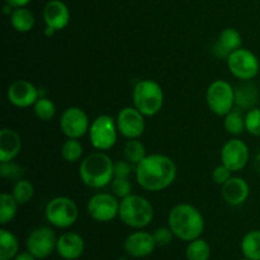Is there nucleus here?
Masks as SVG:
<instances>
[{
	"instance_id": "f257e3e1",
	"label": "nucleus",
	"mask_w": 260,
	"mask_h": 260,
	"mask_svg": "<svg viewBox=\"0 0 260 260\" xmlns=\"http://www.w3.org/2000/svg\"><path fill=\"white\" fill-rule=\"evenodd\" d=\"M177 165L172 157L162 154L147 155L136 165L135 177L140 187L147 192H161L177 178Z\"/></svg>"
},
{
	"instance_id": "f03ea898",
	"label": "nucleus",
	"mask_w": 260,
	"mask_h": 260,
	"mask_svg": "<svg viewBox=\"0 0 260 260\" xmlns=\"http://www.w3.org/2000/svg\"><path fill=\"white\" fill-rule=\"evenodd\" d=\"M168 226L172 229L175 238L189 243L202 236L205 231V218L194 206L179 203L170 210Z\"/></svg>"
},
{
	"instance_id": "7ed1b4c3",
	"label": "nucleus",
	"mask_w": 260,
	"mask_h": 260,
	"mask_svg": "<svg viewBox=\"0 0 260 260\" xmlns=\"http://www.w3.org/2000/svg\"><path fill=\"white\" fill-rule=\"evenodd\" d=\"M80 179L86 187L102 189L114 179V162L104 151H96L83 159L79 167Z\"/></svg>"
},
{
	"instance_id": "20e7f679",
	"label": "nucleus",
	"mask_w": 260,
	"mask_h": 260,
	"mask_svg": "<svg viewBox=\"0 0 260 260\" xmlns=\"http://www.w3.org/2000/svg\"><path fill=\"white\" fill-rule=\"evenodd\" d=\"M118 216L124 225L140 230L152 222L155 211L147 198L139 194H129L119 202Z\"/></svg>"
},
{
	"instance_id": "39448f33",
	"label": "nucleus",
	"mask_w": 260,
	"mask_h": 260,
	"mask_svg": "<svg viewBox=\"0 0 260 260\" xmlns=\"http://www.w3.org/2000/svg\"><path fill=\"white\" fill-rule=\"evenodd\" d=\"M134 107L145 117H154L164 106V91L157 81L151 79L140 80L132 91Z\"/></svg>"
},
{
	"instance_id": "423d86ee",
	"label": "nucleus",
	"mask_w": 260,
	"mask_h": 260,
	"mask_svg": "<svg viewBox=\"0 0 260 260\" xmlns=\"http://www.w3.org/2000/svg\"><path fill=\"white\" fill-rule=\"evenodd\" d=\"M46 220L57 229H69L78 221V205L71 198L55 197L48 201L45 208Z\"/></svg>"
},
{
	"instance_id": "0eeeda50",
	"label": "nucleus",
	"mask_w": 260,
	"mask_h": 260,
	"mask_svg": "<svg viewBox=\"0 0 260 260\" xmlns=\"http://www.w3.org/2000/svg\"><path fill=\"white\" fill-rule=\"evenodd\" d=\"M118 134L116 119L108 114H102L91 122L89 128V140L95 150L108 151L117 144Z\"/></svg>"
},
{
	"instance_id": "6e6552de",
	"label": "nucleus",
	"mask_w": 260,
	"mask_h": 260,
	"mask_svg": "<svg viewBox=\"0 0 260 260\" xmlns=\"http://www.w3.org/2000/svg\"><path fill=\"white\" fill-rule=\"evenodd\" d=\"M208 108L216 116L225 117L229 112L235 108V89L229 81L218 80L212 81L206 93Z\"/></svg>"
},
{
	"instance_id": "1a4fd4ad",
	"label": "nucleus",
	"mask_w": 260,
	"mask_h": 260,
	"mask_svg": "<svg viewBox=\"0 0 260 260\" xmlns=\"http://www.w3.org/2000/svg\"><path fill=\"white\" fill-rule=\"evenodd\" d=\"M228 68L231 75L241 81H250L259 74V58L253 51L248 48H239L228 58Z\"/></svg>"
},
{
	"instance_id": "9d476101",
	"label": "nucleus",
	"mask_w": 260,
	"mask_h": 260,
	"mask_svg": "<svg viewBox=\"0 0 260 260\" xmlns=\"http://www.w3.org/2000/svg\"><path fill=\"white\" fill-rule=\"evenodd\" d=\"M119 202L121 201L112 193H96L89 200L86 211L96 222H109L118 216Z\"/></svg>"
},
{
	"instance_id": "9b49d317",
	"label": "nucleus",
	"mask_w": 260,
	"mask_h": 260,
	"mask_svg": "<svg viewBox=\"0 0 260 260\" xmlns=\"http://www.w3.org/2000/svg\"><path fill=\"white\" fill-rule=\"evenodd\" d=\"M90 124L88 114L80 107H69L60 117V128L68 139H81L89 134Z\"/></svg>"
},
{
	"instance_id": "f8f14e48",
	"label": "nucleus",
	"mask_w": 260,
	"mask_h": 260,
	"mask_svg": "<svg viewBox=\"0 0 260 260\" xmlns=\"http://www.w3.org/2000/svg\"><path fill=\"white\" fill-rule=\"evenodd\" d=\"M57 238L52 229L41 226L30 231L25 241V248L37 259H46L56 250Z\"/></svg>"
},
{
	"instance_id": "ddd939ff",
	"label": "nucleus",
	"mask_w": 260,
	"mask_h": 260,
	"mask_svg": "<svg viewBox=\"0 0 260 260\" xmlns=\"http://www.w3.org/2000/svg\"><path fill=\"white\" fill-rule=\"evenodd\" d=\"M250 152L243 140L231 139L221 149V164L228 167L233 173H239L248 165Z\"/></svg>"
},
{
	"instance_id": "4468645a",
	"label": "nucleus",
	"mask_w": 260,
	"mask_h": 260,
	"mask_svg": "<svg viewBox=\"0 0 260 260\" xmlns=\"http://www.w3.org/2000/svg\"><path fill=\"white\" fill-rule=\"evenodd\" d=\"M118 132L127 140L139 139L145 131V116L135 107H124L116 118Z\"/></svg>"
},
{
	"instance_id": "2eb2a0df",
	"label": "nucleus",
	"mask_w": 260,
	"mask_h": 260,
	"mask_svg": "<svg viewBox=\"0 0 260 260\" xmlns=\"http://www.w3.org/2000/svg\"><path fill=\"white\" fill-rule=\"evenodd\" d=\"M7 98L17 108H29L40 98V89L30 81L20 79L8 88Z\"/></svg>"
},
{
	"instance_id": "dca6fc26",
	"label": "nucleus",
	"mask_w": 260,
	"mask_h": 260,
	"mask_svg": "<svg viewBox=\"0 0 260 260\" xmlns=\"http://www.w3.org/2000/svg\"><path fill=\"white\" fill-rule=\"evenodd\" d=\"M154 235L147 231H135L129 234L123 243V249L127 255L132 258H146L154 253L156 248Z\"/></svg>"
},
{
	"instance_id": "f3484780",
	"label": "nucleus",
	"mask_w": 260,
	"mask_h": 260,
	"mask_svg": "<svg viewBox=\"0 0 260 260\" xmlns=\"http://www.w3.org/2000/svg\"><path fill=\"white\" fill-rule=\"evenodd\" d=\"M71 19L70 9L61 0H48L43 8V22L46 27L55 29L56 32L65 29Z\"/></svg>"
},
{
	"instance_id": "a211bd4d",
	"label": "nucleus",
	"mask_w": 260,
	"mask_h": 260,
	"mask_svg": "<svg viewBox=\"0 0 260 260\" xmlns=\"http://www.w3.org/2000/svg\"><path fill=\"white\" fill-rule=\"evenodd\" d=\"M243 47V37L235 28H225L218 35L212 47V53L218 60L228 58L236 50Z\"/></svg>"
},
{
	"instance_id": "6ab92c4d",
	"label": "nucleus",
	"mask_w": 260,
	"mask_h": 260,
	"mask_svg": "<svg viewBox=\"0 0 260 260\" xmlns=\"http://www.w3.org/2000/svg\"><path fill=\"white\" fill-rule=\"evenodd\" d=\"M84 250H85V241L78 233L68 231L57 238L56 251L62 259H79L84 254Z\"/></svg>"
},
{
	"instance_id": "aec40b11",
	"label": "nucleus",
	"mask_w": 260,
	"mask_h": 260,
	"mask_svg": "<svg viewBox=\"0 0 260 260\" xmlns=\"http://www.w3.org/2000/svg\"><path fill=\"white\" fill-rule=\"evenodd\" d=\"M221 196L230 206H241L246 202L250 194V187L244 178L231 177L223 185H221Z\"/></svg>"
},
{
	"instance_id": "412c9836",
	"label": "nucleus",
	"mask_w": 260,
	"mask_h": 260,
	"mask_svg": "<svg viewBox=\"0 0 260 260\" xmlns=\"http://www.w3.org/2000/svg\"><path fill=\"white\" fill-rule=\"evenodd\" d=\"M22 150V139L17 131L3 128L0 131V162L13 161Z\"/></svg>"
},
{
	"instance_id": "4be33fe9",
	"label": "nucleus",
	"mask_w": 260,
	"mask_h": 260,
	"mask_svg": "<svg viewBox=\"0 0 260 260\" xmlns=\"http://www.w3.org/2000/svg\"><path fill=\"white\" fill-rule=\"evenodd\" d=\"M10 24L17 32L28 33L33 29L36 24V18L32 10L28 8H15L10 15Z\"/></svg>"
},
{
	"instance_id": "5701e85b",
	"label": "nucleus",
	"mask_w": 260,
	"mask_h": 260,
	"mask_svg": "<svg viewBox=\"0 0 260 260\" xmlns=\"http://www.w3.org/2000/svg\"><path fill=\"white\" fill-rule=\"evenodd\" d=\"M256 102H258V90L253 84H244L235 89V104L238 108L250 111L255 108Z\"/></svg>"
},
{
	"instance_id": "b1692460",
	"label": "nucleus",
	"mask_w": 260,
	"mask_h": 260,
	"mask_svg": "<svg viewBox=\"0 0 260 260\" xmlns=\"http://www.w3.org/2000/svg\"><path fill=\"white\" fill-rule=\"evenodd\" d=\"M19 254L17 236L7 229L0 230V260H13Z\"/></svg>"
},
{
	"instance_id": "393cba45",
	"label": "nucleus",
	"mask_w": 260,
	"mask_h": 260,
	"mask_svg": "<svg viewBox=\"0 0 260 260\" xmlns=\"http://www.w3.org/2000/svg\"><path fill=\"white\" fill-rule=\"evenodd\" d=\"M241 253L250 260H260V230H251L244 236Z\"/></svg>"
},
{
	"instance_id": "a878e982",
	"label": "nucleus",
	"mask_w": 260,
	"mask_h": 260,
	"mask_svg": "<svg viewBox=\"0 0 260 260\" xmlns=\"http://www.w3.org/2000/svg\"><path fill=\"white\" fill-rule=\"evenodd\" d=\"M18 202L13 197L12 193H2L0 194V223L3 226L8 225L14 220L18 212Z\"/></svg>"
},
{
	"instance_id": "bb28decb",
	"label": "nucleus",
	"mask_w": 260,
	"mask_h": 260,
	"mask_svg": "<svg viewBox=\"0 0 260 260\" xmlns=\"http://www.w3.org/2000/svg\"><path fill=\"white\" fill-rule=\"evenodd\" d=\"M225 129L233 136H239L245 129V116L243 114V109L234 108L229 112L223 119Z\"/></svg>"
},
{
	"instance_id": "cd10ccee",
	"label": "nucleus",
	"mask_w": 260,
	"mask_h": 260,
	"mask_svg": "<svg viewBox=\"0 0 260 260\" xmlns=\"http://www.w3.org/2000/svg\"><path fill=\"white\" fill-rule=\"evenodd\" d=\"M185 256H187V260H210V244L201 238L189 241L187 249H185Z\"/></svg>"
},
{
	"instance_id": "c85d7f7f",
	"label": "nucleus",
	"mask_w": 260,
	"mask_h": 260,
	"mask_svg": "<svg viewBox=\"0 0 260 260\" xmlns=\"http://www.w3.org/2000/svg\"><path fill=\"white\" fill-rule=\"evenodd\" d=\"M123 154L126 160H128L131 164L135 165L139 164L140 161H142L147 156L146 147H145V145L139 139L128 140L126 142V145H124Z\"/></svg>"
},
{
	"instance_id": "c756f323",
	"label": "nucleus",
	"mask_w": 260,
	"mask_h": 260,
	"mask_svg": "<svg viewBox=\"0 0 260 260\" xmlns=\"http://www.w3.org/2000/svg\"><path fill=\"white\" fill-rule=\"evenodd\" d=\"M13 197L15 198V201L18 202V205L23 206L27 205L30 200L33 198L35 194V188L33 184L27 179H19L14 183L12 189Z\"/></svg>"
},
{
	"instance_id": "7c9ffc66",
	"label": "nucleus",
	"mask_w": 260,
	"mask_h": 260,
	"mask_svg": "<svg viewBox=\"0 0 260 260\" xmlns=\"http://www.w3.org/2000/svg\"><path fill=\"white\" fill-rule=\"evenodd\" d=\"M36 117L41 121H51L56 116V106L47 96H40L33 106Z\"/></svg>"
},
{
	"instance_id": "2f4dec72",
	"label": "nucleus",
	"mask_w": 260,
	"mask_h": 260,
	"mask_svg": "<svg viewBox=\"0 0 260 260\" xmlns=\"http://www.w3.org/2000/svg\"><path fill=\"white\" fill-rule=\"evenodd\" d=\"M83 145L78 139H68L61 146V155L68 162H76L83 155Z\"/></svg>"
},
{
	"instance_id": "473e14b6",
	"label": "nucleus",
	"mask_w": 260,
	"mask_h": 260,
	"mask_svg": "<svg viewBox=\"0 0 260 260\" xmlns=\"http://www.w3.org/2000/svg\"><path fill=\"white\" fill-rule=\"evenodd\" d=\"M245 129L251 136L260 137V108H253L245 114Z\"/></svg>"
},
{
	"instance_id": "72a5a7b5",
	"label": "nucleus",
	"mask_w": 260,
	"mask_h": 260,
	"mask_svg": "<svg viewBox=\"0 0 260 260\" xmlns=\"http://www.w3.org/2000/svg\"><path fill=\"white\" fill-rule=\"evenodd\" d=\"M111 185L112 192L117 198L123 200V198L132 194V184L129 182V178H114Z\"/></svg>"
},
{
	"instance_id": "f704fd0d",
	"label": "nucleus",
	"mask_w": 260,
	"mask_h": 260,
	"mask_svg": "<svg viewBox=\"0 0 260 260\" xmlns=\"http://www.w3.org/2000/svg\"><path fill=\"white\" fill-rule=\"evenodd\" d=\"M0 175L7 180L17 182V180L22 179L23 169L13 161L0 162Z\"/></svg>"
},
{
	"instance_id": "c9c22d12",
	"label": "nucleus",
	"mask_w": 260,
	"mask_h": 260,
	"mask_svg": "<svg viewBox=\"0 0 260 260\" xmlns=\"http://www.w3.org/2000/svg\"><path fill=\"white\" fill-rule=\"evenodd\" d=\"M155 239V243H156L157 246H167L169 245L173 241V238H174V234H173L172 229L168 226H162V228H157L156 230L152 233Z\"/></svg>"
},
{
	"instance_id": "e433bc0d",
	"label": "nucleus",
	"mask_w": 260,
	"mask_h": 260,
	"mask_svg": "<svg viewBox=\"0 0 260 260\" xmlns=\"http://www.w3.org/2000/svg\"><path fill=\"white\" fill-rule=\"evenodd\" d=\"M231 177H233V172L223 164L216 167L212 172V180L218 185L225 184Z\"/></svg>"
},
{
	"instance_id": "4c0bfd02",
	"label": "nucleus",
	"mask_w": 260,
	"mask_h": 260,
	"mask_svg": "<svg viewBox=\"0 0 260 260\" xmlns=\"http://www.w3.org/2000/svg\"><path fill=\"white\" fill-rule=\"evenodd\" d=\"M131 173L132 167L128 160H119L114 162V178H129Z\"/></svg>"
},
{
	"instance_id": "58836bf2",
	"label": "nucleus",
	"mask_w": 260,
	"mask_h": 260,
	"mask_svg": "<svg viewBox=\"0 0 260 260\" xmlns=\"http://www.w3.org/2000/svg\"><path fill=\"white\" fill-rule=\"evenodd\" d=\"M32 0H5L7 4H9L10 7L15 8H22V7H27Z\"/></svg>"
},
{
	"instance_id": "ea45409f",
	"label": "nucleus",
	"mask_w": 260,
	"mask_h": 260,
	"mask_svg": "<svg viewBox=\"0 0 260 260\" xmlns=\"http://www.w3.org/2000/svg\"><path fill=\"white\" fill-rule=\"evenodd\" d=\"M37 258L33 256L29 251H23V253H19L17 256H15L13 260H36Z\"/></svg>"
},
{
	"instance_id": "a19ab883",
	"label": "nucleus",
	"mask_w": 260,
	"mask_h": 260,
	"mask_svg": "<svg viewBox=\"0 0 260 260\" xmlns=\"http://www.w3.org/2000/svg\"><path fill=\"white\" fill-rule=\"evenodd\" d=\"M55 33H56V30L52 29V28H50V27L45 28V35L47 36V37H51V36H53Z\"/></svg>"
},
{
	"instance_id": "79ce46f5",
	"label": "nucleus",
	"mask_w": 260,
	"mask_h": 260,
	"mask_svg": "<svg viewBox=\"0 0 260 260\" xmlns=\"http://www.w3.org/2000/svg\"><path fill=\"white\" fill-rule=\"evenodd\" d=\"M241 260H250V259H248V258H244V259H241Z\"/></svg>"
},
{
	"instance_id": "37998d69",
	"label": "nucleus",
	"mask_w": 260,
	"mask_h": 260,
	"mask_svg": "<svg viewBox=\"0 0 260 260\" xmlns=\"http://www.w3.org/2000/svg\"><path fill=\"white\" fill-rule=\"evenodd\" d=\"M61 260H69V259H61Z\"/></svg>"
},
{
	"instance_id": "c03bdc74",
	"label": "nucleus",
	"mask_w": 260,
	"mask_h": 260,
	"mask_svg": "<svg viewBox=\"0 0 260 260\" xmlns=\"http://www.w3.org/2000/svg\"><path fill=\"white\" fill-rule=\"evenodd\" d=\"M119 260H122V259H119ZM123 260H126V259H123Z\"/></svg>"
}]
</instances>
